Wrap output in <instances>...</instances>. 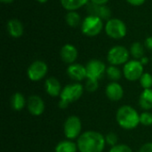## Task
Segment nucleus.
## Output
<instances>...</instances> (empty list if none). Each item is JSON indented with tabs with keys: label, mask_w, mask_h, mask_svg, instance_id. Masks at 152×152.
<instances>
[{
	"label": "nucleus",
	"mask_w": 152,
	"mask_h": 152,
	"mask_svg": "<svg viewBox=\"0 0 152 152\" xmlns=\"http://www.w3.org/2000/svg\"><path fill=\"white\" fill-rule=\"evenodd\" d=\"M77 144L79 152H102L106 146V141L105 136L99 132L88 130L81 134Z\"/></svg>",
	"instance_id": "obj_1"
},
{
	"label": "nucleus",
	"mask_w": 152,
	"mask_h": 152,
	"mask_svg": "<svg viewBox=\"0 0 152 152\" xmlns=\"http://www.w3.org/2000/svg\"><path fill=\"white\" fill-rule=\"evenodd\" d=\"M116 119L118 126L126 130L134 129L140 125V114L129 105H123L118 110Z\"/></svg>",
	"instance_id": "obj_2"
},
{
	"label": "nucleus",
	"mask_w": 152,
	"mask_h": 152,
	"mask_svg": "<svg viewBox=\"0 0 152 152\" xmlns=\"http://www.w3.org/2000/svg\"><path fill=\"white\" fill-rule=\"evenodd\" d=\"M84 86L78 82L69 84L64 86L60 95L59 107L61 109H66L70 103L79 100L84 94Z\"/></svg>",
	"instance_id": "obj_3"
},
{
	"label": "nucleus",
	"mask_w": 152,
	"mask_h": 152,
	"mask_svg": "<svg viewBox=\"0 0 152 152\" xmlns=\"http://www.w3.org/2000/svg\"><path fill=\"white\" fill-rule=\"evenodd\" d=\"M103 20L96 15H87L81 23V31L86 37H96L104 28Z\"/></svg>",
	"instance_id": "obj_4"
},
{
	"label": "nucleus",
	"mask_w": 152,
	"mask_h": 152,
	"mask_svg": "<svg viewBox=\"0 0 152 152\" xmlns=\"http://www.w3.org/2000/svg\"><path fill=\"white\" fill-rule=\"evenodd\" d=\"M104 30L108 37L113 39H121L126 36L127 28L126 23L118 18H110L107 20Z\"/></svg>",
	"instance_id": "obj_5"
},
{
	"label": "nucleus",
	"mask_w": 152,
	"mask_h": 152,
	"mask_svg": "<svg viewBox=\"0 0 152 152\" xmlns=\"http://www.w3.org/2000/svg\"><path fill=\"white\" fill-rule=\"evenodd\" d=\"M130 52L128 49L123 45H115L112 46L107 54L108 62L110 65L119 66L122 64H126L129 61Z\"/></svg>",
	"instance_id": "obj_6"
},
{
	"label": "nucleus",
	"mask_w": 152,
	"mask_h": 152,
	"mask_svg": "<svg viewBox=\"0 0 152 152\" xmlns=\"http://www.w3.org/2000/svg\"><path fill=\"white\" fill-rule=\"evenodd\" d=\"M82 131V123L80 118L77 116L72 115L69 116L64 123L63 132L64 135L68 140L77 139L81 135Z\"/></svg>",
	"instance_id": "obj_7"
},
{
	"label": "nucleus",
	"mask_w": 152,
	"mask_h": 152,
	"mask_svg": "<svg viewBox=\"0 0 152 152\" xmlns=\"http://www.w3.org/2000/svg\"><path fill=\"white\" fill-rule=\"evenodd\" d=\"M144 69L139 60L128 61L123 67V75L128 81L134 82L139 80L142 76Z\"/></svg>",
	"instance_id": "obj_8"
},
{
	"label": "nucleus",
	"mask_w": 152,
	"mask_h": 152,
	"mask_svg": "<svg viewBox=\"0 0 152 152\" xmlns=\"http://www.w3.org/2000/svg\"><path fill=\"white\" fill-rule=\"evenodd\" d=\"M48 72V66L47 64L40 60H37L33 61L27 69V76L28 77L33 81L37 82L42 80Z\"/></svg>",
	"instance_id": "obj_9"
},
{
	"label": "nucleus",
	"mask_w": 152,
	"mask_h": 152,
	"mask_svg": "<svg viewBox=\"0 0 152 152\" xmlns=\"http://www.w3.org/2000/svg\"><path fill=\"white\" fill-rule=\"evenodd\" d=\"M86 69L87 78L99 80L104 75V73H106L107 67L103 61L97 59H93L86 63Z\"/></svg>",
	"instance_id": "obj_10"
},
{
	"label": "nucleus",
	"mask_w": 152,
	"mask_h": 152,
	"mask_svg": "<svg viewBox=\"0 0 152 152\" xmlns=\"http://www.w3.org/2000/svg\"><path fill=\"white\" fill-rule=\"evenodd\" d=\"M27 109L31 115L38 117L45 111V102L39 95H30L27 100Z\"/></svg>",
	"instance_id": "obj_11"
},
{
	"label": "nucleus",
	"mask_w": 152,
	"mask_h": 152,
	"mask_svg": "<svg viewBox=\"0 0 152 152\" xmlns=\"http://www.w3.org/2000/svg\"><path fill=\"white\" fill-rule=\"evenodd\" d=\"M67 74L69 77V78L76 82H80L87 78L86 66L80 63H72L69 65L67 69Z\"/></svg>",
	"instance_id": "obj_12"
},
{
	"label": "nucleus",
	"mask_w": 152,
	"mask_h": 152,
	"mask_svg": "<svg viewBox=\"0 0 152 152\" xmlns=\"http://www.w3.org/2000/svg\"><path fill=\"white\" fill-rule=\"evenodd\" d=\"M60 55L63 62L70 65L72 63H75V61H77L78 57V51L75 45L71 44H66L61 47Z\"/></svg>",
	"instance_id": "obj_13"
},
{
	"label": "nucleus",
	"mask_w": 152,
	"mask_h": 152,
	"mask_svg": "<svg viewBox=\"0 0 152 152\" xmlns=\"http://www.w3.org/2000/svg\"><path fill=\"white\" fill-rule=\"evenodd\" d=\"M105 94L110 101L118 102L124 96V89L118 82H110L105 88Z\"/></svg>",
	"instance_id": "obj_14"
},
{
	"label": "nucleus",
	"mask_w": 152,
	"mask_h": 152,
	"mask_svg": "<svg viewBox=\"0 0 152 152\" xmlns=\"http://www.w3.org/2000/svg\"><path fill=\"white\" fill-rule=\"evenodd\" d=\"M87 11L89 12V14L96 15L100 17L102 20H110L111 16V11L110 9L105 4V5H97L93 3L87 4Z\"/></svg>",
	"instance_id": "obj_15"
},
{
	"label": "nucleus",
	"mask_w": 152,
	"mask_h": 152,
	"mask_svg": "<svg viewBox=\"0 0 152 152\" xmlns=\"http://www.w3.org/2000/svg\"><path fill=\"white\" fill-rule=\"evenodd\" d=\"M45 92L47 93V94L50 95L51 97L60 96L61 90H62L60 81L54 77H50L45 80Z\"/></svg>",
	"instance_id": "obj_16"
},
{
	"label": "nucleus",
	"mask_w": 152,
	"mask_h": 152,
	"mask_svg": "<svg viewBox=\"0 0 152 152\" xmlns=\"http://www.w3.org/2000/svg\"><path fill=\"white\" fill-rule=\"evenodd\" d=\"M8 34L13 38H19L23 35V24L18 19H11L6 24Z\"/></svg>",
	"instance_id": "obj_17"
},
{
	"label": "nucleus",
	"mask_w": 152,
	"mask_h": 152,
	"mask_svg": "<svg viewBox=\"0 0 152 152\" xmlns=\"http://www.w3.org/2000/svg\"><path fill=\"white\" fill-rule=\"evenodd\" d=\"M139 105L144 110L152 109V88L143 89L139 97Z\"/></svg>",
	"instance_id": "obj_18"
},
{
	"label": "nucleus",
	"mask_w": 152,
	"mask_h": 152,
	"mask_svg": "<svg viewBox=\"0 0 152 152\" xmlns=\"http://www.w3.org/2000/svg\"><path fill=\"white\" fill-rule=\"evenodd\" d=\"M88 2L89 0H61V4L65 10L69 12L78 10L79 8L86 5Z\"/></svg>",
	"instance_id": "obj_19"
},
{
	"label": "nucleus",
	"mask_w": 152,
	"mask_h": 152,
	"mask_svg": "<svg viewBox=\"0 0 152 152\" xmlns=\"http://www.w3.org/2000/svg\"><path fill=\"white\" fill-rule=\"evenodd\" d=\"M55 152H77L78 151L77 144L71 140H63L57 143L54 149Z\"/></svg>",
	"instance_id": "obj_20"
},
{
	"label": "nucleus",
	"mask_w": 152,
	"mask_h": 152,
	"mask_svg": "<svg viewBox=\"0 0 152 152\" xmlns=\"http://www.w3.org/2000/svg\"><path fill=\"white\" fill-rule=\"evenodd\" d=\"M27 105V100L21 93H15L11 98V106L16 111L21 110Z\"/></svg>",
	"instance_id": "obj_21"
},
{
	"label": "nucleus",
	"mask_w": 152,
	"mask_h": 152,
	"mask_svg": "<svg viewBox=\"0 0 152 152\" xmlns=\"http://www.w3.org/2000/svg\"><path fill=\"white\" fill-rule=\"evenodd\" d=\"M65 20H66L67 24L71 28H76L79 24L82 23L81 17H80V15L78 14V12L77 11H69V12H68L66 16H65Z\"/></svg>",
	"instance_id": "obj_22"
},
{
	"label": "nucleus",
	"mask_w": 152,
	"mask_h": 152,
	"mask_svg": "<svg viewBox=\"0 0 152 152\" xmlns=\"http://www.w3.org/2000/svg\"><path fill=\"white\" fill-rule=\"evenodd\" d=\"M129 52L134 60H140L144 56V46L140 42H134L132 44Z\"/></svg>",
	"instance_id": "obj_23"
},
{
	"label": "nucleus",
	"mask_w": 152,
	"mask_h": 152,
	"mask_svg": "<svg viewBox=\"0 0 152 152\" xmlns=\"http://www.w3.org/2000/svg\"><path fill=\"white\" fill-rule=\"evenodd\" d=\"M122 73L120 69L114 65H110L106 69V74L112 82H118L122 77Z\"/></svg>",
	"instance_id": "obj_24"
},
{
	"label": "nucleus",
	"mask_w": 152,
	"mask_h": 152,
	"mask_svg": "<svg viewBox=\"0 0 152 152\" xmlns=\"http://www.w3.org/2000/svg\"><path fill=\"white\" fill-rule=\"evenodd\" d=\"M140 85L143 89H150L152 87V75L150 73H143L139 79Z\"/></svg>",
	"instance_id": "obj_25"
},
{
	"label": "nucleus",
	"mask_w": 152,
	"mask_h": 152,
	"mask_svg": "<svg viewBox=\"0 0 152 152\" xmlns=\"http://www.w3.org/2000/svg\"><path fill=\"white\" fill-rule=\"evenodd\" d=\"M140 124L144 126H152V113L145 110L142 114H140Z\"/></svg>",
	"instance_id": "obj_26"
},
{
	"label": "nucleus",
	"mask_w": 152,
	"mask_h": 152,
	"mask_svg": "<svg viewBox=\"0 0 152 152\" xmlns=\"http://www.w3.org/2000/svg\"><path fill=\"white\" fill-rule=\"evenodd\" d=\"M98 87H99V81L98 80L87 78V81L86 83V91L93 93V92H95L98 89Z\"/></svg>",
	"instance_id": "obj_27"
},
{
	"label": "nucleus",
	"mask_w": 152,
	"mask_h": 152,
	"mask_svg": "<svg viewBox=\"0 0 152 152\" xmlns=\"http://www.w3.org/2000/svg\"><path fill=\"white\" fill-rule=\"evenodd\" d=\"M105 141H106V144L110 145V147H113V146L118 144V137L117 134L110 132L105 136Z\"/></svg>",
	"instance_id": "obj_28"
},
{
	"label": "nucleus",
	"mask_w": 152,
	"mask_h": 152,
	"mask_svg": "<svg viewBox=\"0 0 152 152\" xmlns=\"http://www.w3.org/2000/svg\"><path fill=\"white\" fill-rule=\"evenodd\" d=\"M109 152H133V151H132V149H131L128 145H126V144L118 143L117 145L111 147Z\"/></svg>",
	"instance_id": "obj_29"
},
{
	"label": "nucleus",
	"mask_w": 152,
	"mask_h": 152,
	"mask_svg": "<svg viewBox=\"0 0 152 152\" xmlns=\"http://www.w3.org/2000/svg\"><path fill=\"white\" fill-rule=\"evenodd\" d=\"M139 152H152V142L144 143L139 150Z\"/></svg>",
	"instance_id": "obj_30"
},
{
	"label": "nucleus",
	"mask_w": 152,
	"mask_h": 152,
	"mask_svg": "<svg viewBox=\"0 0 152 152\" xmlns=\"http://www.w3.org/2000/svg\"><path fill=\"white\" fill-rule=\"evenodd\" d=\"M146 0H126V2L134 6H140L145 3Z\"/></svg>",
	"instance_id": "obj_31"
},
{
	"label": "nucleus",
	"mask_w": 152,
	"mask_h": 152,
	"mask_svg": "<svg viewBox=\"0 0 152 152\" xmlns=\"http://www.w3.org/2000/svg\"><path fill=\"white\" fill-rule=\"evenodd\" d=\"M144 45L147 49L149 50H151L152 51V36L151 37H149L145 39V42H144Z\"/></svg>",
	"instance_id": "obj_32"
},
{
	"label": "nucleus",
	"mask_w": 152,
	"mask_h": 152,
	"mask_svg": "<svg viewBox=\"0 0 152 152\" xmlns=\"http://www.w3.org/2000/svg\"><path fill=\"white\" fill-rule=\"evenodd\" d=\"M89 1L97 5H105L109 2V0H89Z\"/></svg>",
	"instance_id": "obj_33"
},
{
	"label": "nucleus",
	"mask_w": 152,
	"mask_h": 152,
	"mask_svg": "<svg viewBox=\"0 0 152 152\" xmlns=\"http://www.w3.org/2000/svg\"><path fill=\"white\" fill-rule=\"evenodd\" d=\"M139 61H141V63H142L143 66L149 63V58H148V57H146V56H143V57H142V59H140Z\"/></svg>",
	"instance_id": "obj_34"
},
{
	"label": "nucleus",
	"mask_w": 152,
	"mask_h": 152,
	"mask_svg": "<svg viewBox=\"0 0 152 152\" xmlns=\"http://www.w3.org/2000/svg\"><path fill=\"white\" fill-rule=\"evenodd\" d=\"M3 4H11V3H12L14 0H0Z\"/></svg>",
	"instance_id": "obj_35"
},
{
	"label": "nucleus",
	"mask_w": 152,
	"mask_h": 152,
	"mask_svg": "<svg viewBox=\"0 0 152 152\" xmlns=\"http://www.w3.org/2000/svg\"><path fill=\"white\" fill-rule=\"evenodd\" d=\"M36 1H37L38 3H41V4H45V3H46L48 0H36Z\"/></svg>",
	"instance_id": "obj_36"
},
{
	"label": "nucleus",
	"mask_w": 152,
	"mask_h": 152,
	"mask_svg": "<svg viewBox=\"0 0 152 152\" xmlns=\"http://www.w3.org/2000/svg\"><path fill=\"white\" fill-rule=\"evenodd\" d=\"M151 61H152V57H151Z\"/></svg>",
	"instance_id": "obj_37"
}]
</instances>
